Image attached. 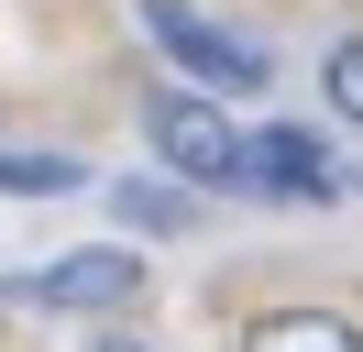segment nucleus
I'll use <instances>...</instances> for the list:
<instances>
[{
	"label": "nucleus",
	"mask_w": 363,
	"mask_h": 352,
	"mask_svg": "<svg viewBox=\"0 0 363 352\" xmlns=\"http://www.w3.org/2000/svg\"><path fill=\"white\" fill-rule=\"evenodd\" d=\"M111 209L133 220V231H187V220H199V209H187V198H165L155 176H133V187H111Z\"/></svg>",
	"instance_id": "6"
},
{
	"label": "nucleus",
	"mask_w": 363,
	"mask_h": 352,
	"mask_svg": "<svg viewBox=\"0 0 363 352\" xmlns=\"http://www.w3.org/2000/svg\"><path fill=\"white\" fill-rule=\"evenodd\" d=\"M99 352H155V341H99Z\"/></svg>",
	"instance_id": "9"
},
{
	"label": "nucleus",
	"mask_w": 363,
	"mask_h": 352,
	"mask_svg": "<svg viewBox=\"0 0 363 352\" xmlns=\"http://www.w3.org/2000/svg\"><path fill=\"white\" fill-rule=\"evenodd\" d=\"M330 99L363 121V33H352V44H330Z\"/></svg>",
	"instance_id": "8"
},
{
	"label": "nucleus",
	"mask_w": 363,
	"mask_h": 352,
	"mask_svg": "<svg viewBox=\"0 0 363 352\" xmlns=\"http://www.w3.org/2000/svg\"><path fill=\"white\" fill-rule=\"evenodd\" d=\"M242 352H363V330L330 319V308H275V319L242 330Z\"/></svg>",
	"instance_id": "5"
},
{
	"label": "nucleus",
	"mask_w": 363,
	"mask_h": 352,
	"mask_svg": "<svg viewBox=\"0 0 363 352\" xmlns=\"http://www.w3.org/2000/svg\"><path fill=\"white\" fill-rule=\"evenodd\" d=\"M143 33H155L177 66L220 77V88H264V44H253V33H220V22L187 11V0H143Z\"/></svg>",
	"instance_id": "1"
},
{
	"label": "nucleus",
	"mask_w": 363,
	"mask_h": 352,
	"mask_svg": "<svg viewBox=\"0 0 363 352\" xmlns=\"http://www.w3.org/2000/svg\"><path fill=\"white\" fill-rule=\"evenodd\" d=\"M133 286H143L133 253H111V242H99V253H55V264H33L23 297H33V308H121Z\"/></svg>",
	"instance_id": "4"
},
{
	"label": "nucleus",
	"mask_w": 363,
	"mask_h": 352,
	"mask_svg": "<svg viewBox=\"0 0 363 352\" xmlns=\"http://www.w3.org/2000/svg\"><path fill=\"white\" fill-rule=\"evenodd\" d=\"M231 187H253V198H341V165L308 143V132H242V165H231Z\"/></svg>",
	"instance_id": "3"
},
{
	"label": "nucleus",
	"mask_w": 363,
	"mask_h": 352,
	"mask_svg": "<svg viewBox=\"0 0 363 352\" xmlns=\"http://www.w3.org/2000/svg\"><path fill=\"white\" fill-rule=\"evenodd\" d=\"M0 187H77V165H67V154H0Z\"/></svg>",
	"instance_id": "7"
},
{
	"label": "nucleus",
	"mask_w": 363,
	"mask_h": 352,
	"mask_svg": "<svg viewBox=\"0 0 363 352\" xmlns=\"http://www.w3.org/2000/svg\"><path fill=\"white\" fill-rule=\"evenodd\" d=\"M155 154H165L177 176H199V187H231V165H242V121H220L199 88H165V99H155Z\"/></svg>",
	"instance_id": "2"
}]
</instances>
